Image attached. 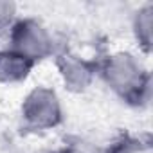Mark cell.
Segmentation results:
<instances>
[{
	"mask_svg": "<svg viewBox=\"0 0 153 153\" xmlns=\"http://www.w3.org/2000/svg\"><path fill=\"white\" fill-rule=\"evenodd\" d=\"M13 51L34 61L45 56L51 49V34L36 20H22L11 29Z\"/></svg>",
	"mask_w": 153,
	"mask_h": 153,
	"instance_id": "6da1fadb",
	"label": "cell"
},
{
	"mask_svg": "<svg viewBox=\"0 0 153 153\" xmlns=\"http://www.w3.org/2000/svg\"><path fill=\"white\" fill-rule=\"evenodd\" d=\"M24 114L38 128L54 126L59 119V105H58L56 96L51 90L40 88V90H34L27 97Z\"/></svg>",
	"mask_w": 153,
	"mask_h": 153,
	"instance_id": "7a4b0ae2",
	"label": "cell"
},
{
	"mask_svg": "<svg viewBox=\"0 0 153 153\" xmlns=\"http://www.w3.org/2000/svg\"><path fill=\"white\" fill-rule=\"evenodd\" d=\"M34 61L20 56L15 51H6V52H0V81H6V83H15L24 79L25 76L29 74L31 67Z\"/></svg>",
	"mask_w": 153,
	"mask_h": 153,
	"instance_id": "3957f363",
	"label": "cell"
},
{
	"mask_svg": "<svg viewBox=\"0 0 153 153\" xmlns=\"http://www.w3.org/2000/svg\"><path fill=\"white\" fill-rule=\"evenodd\" d=\"M15 15H16V6L13 2H0V29L11 25Z\"/></svg>",
	"mask_w": 153,
	"mask_h": 153,
	"instance_id": "277c9868",
	"label": "cell"
},
{
	"mask_svg": "<svg viewBox=\"0 0 153 153\" xmlns=\"http://www.w3.org/2000/svg\"><path fill=\"white\" fill-rule=\"evenodd\" d=\"M63 153H78V151H63Z\"/></svg>",
	"mask_w": 153,
	"mask_h": 153,
	"instance_id": "5b68a950",
	"label": "cell"
}]
</instances>
